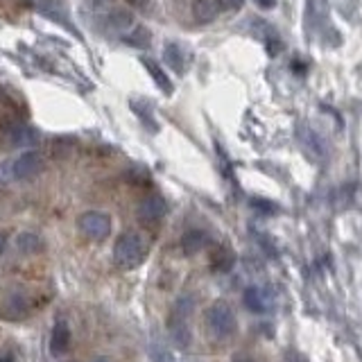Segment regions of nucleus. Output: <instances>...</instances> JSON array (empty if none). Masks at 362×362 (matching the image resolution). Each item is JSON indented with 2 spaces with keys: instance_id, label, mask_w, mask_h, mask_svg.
<instances>
[{
  "instance_id": "5",
  "label": "nucleus",
  "mask_w": 362,
  "mask_h": 362,
  "mask_svg": "<svg viewBox=\"0 0 362 362\" xmlns=\"http://www.w3.org/2000/svg\"><path fill=\"white\" fill-rule=\"evenodd\" d=\"M168 213V202L158 195V192H152V195H147L141 199L139 209H136V215H139V220L143 224H156L165 218Z\"/></svg>"
},
{
  "instance_id": "23",
  "label": "nucleus",
  "mask_w": 362,
  "mask_h": 362,
  "mask_svg": "<svg viewBox=\"0 0 362 362\" xmlns=\"http://www.w3.org/2000/svg\"><path fill=\"white\" fill-rule=\"evenodd\" d=\"M256 3L260 5V7H265V9H272L276 5V0H256Z\"/></svg>"
},
{
  "instance_id": "2",
  "label": "nucleus",
  "mask_w": 362,
  "mask_h": 362,
  "mask_svg": "<svg viewBox=\"0 0 362 362\" xmlns=\"http://www.w3.org/2000/svg\"><path fill=\"white\" fill-rule=\"evenodd\" d=\"M206 324H209V331L218 339L231 337L238 328L235 313L226 301H215L211 305L209 313H206Z\"/></svg>"
},
{
  "instance_id": "8",
  "label": "nucleus",
  "mask_w": 362,
  "mask_h": 362,
  "mask_svg": "<svg viewBox=\"0 0 362 362\" xmlns=\"http://www.w3.org/2000/svg\"><path fill=\"white\" fill-rule=\"evenodd\" d=\"M68 349H71V328L66 322H57L50 333V354L59 358Z\"/></svg>"
},
{
  "instance_id": "17",
  "label": "nucleus",
  "mask_w": 362,
  "mask_h": 362,
  "mask_svg": "<svg viewBox=\"0 0 362 362\" xmlns=\"http://www.w3.org/2000/svg\"><path fill=\"white\" fill-rule=\"evenodd\" d=\"M245 305L249 310H254V313H263L265 310V292L263 290H258V288H247L245 290Z\"/></svg>"
},
{
  "instance_id": "21",
  "label": "nucleus",
  "mask_w": 362,
  "mask_h": 362,
  "mask_svg": "<svg viewBox=\"0 0 362 362\" xmlns=\"http://www.w3.org/2000/svg\"><path fill=\"white\" fill-rule=\"evenodd\" d=\"M218 3L224 7V9H240L243 7V3H245V0H218Z\"/></svg>"
},
{
  "instance_id": "6",
  "label": "nucleus",
  "mask_w": 362,
  "mask_h": 362,
  "mask_svg": "<svg viewBox=\"0 0 362 362\" xmlns=\"http://www.w3.org/2000/svg\"><path fill=\"white\" fill-rule=\"evenodd\" d=\"M297 141L301 145V150L308 154L313 161H320L322 156H326V143L322 141L320 134L308 127V124H301L297 129Z\"/></svg>"
},
{
  "instance_id": "11",
  "label": "nucleus",
  "mask_w": 362,
  "mask_h": 362,
  "mask_svg": "<svg viewBox=\"0 0 362 362\" xmlns=\"http://www.w3.org/2000/svg\"><path fill=\"white\" fill-rule=\"evenodd\" d=\"M3 317L7 320H23L28 313H30V301L23 297V294H14V297H9L7 303H3Z\"/></svg>"
},
{
  "instance_id": "4",
  "label": "nucleus",
  "mask_w": 362,
  "mask_h": 362,
  "mask_svg": "<svg viewBox=\"0 0 362 362\" xmlns=\"http://www.w3.org/2000/svg\"><path fill=\"white\" fill-rule=\"evenodd\" d=\"M9 170H11V177L18 179V181L34 179L43 170V156L34 150L23 152L14 163H9Z\"/></svg>"
},
{
  "instance_id": "20",
  "label": "nucleus",
  "mask_w": 362,
  "mask_h": 362,
  "mask_svg": "<svg viewBox=\"0 0 362 362\" xmlns=\"http://www.w3.org/2000/svg\"><path fill=\"white\" fill-rule=\"evenodd\" d=\"M132 109H134L136 113H139V118L143 120L145 127H150L152 132H156V129H158V124L154 122V116H152V109H150V105H143V102L134 100V102H132Z\"/></svg>"
},
{
  "instance_id": "13",
  "label": "nucleus",
  "mask_w": 362,
  "mask_h": 362,
  "mask_svg": "<svg viewBox=\"0 0 362 362\" xmlns=\"http://www.w3.org/2000/svg\"><path fill=\"white\" fill-rule=\"evenodd\" d=\"M163 59L165 64L173 68L175 73H184L186 71V52L181 48L179 43H165V50H163Z\"/></svg>"
},
{
  "instance_id": "7",
  "label": "nucleus",
  "mask_w": 362,
  "mask_h": 362,
  "mask_svg": "<svg viewBox=\"0 0 362 362\" xmlns=\"http://www.w3.org/2000/svg\"><path fill=\"white\" fill-rule=\"evenodd\" d=\"M37 3H39L41 14H45L48 18H52L54 23H59V25L68 28L71 32H75L73 23H71V9H68L66 0H37Z\"/></svg>"
},
{
  "instance_id": "15",
  "label": "nucleus",
  "mask_w": 362,
  "mask_h": 362,
  "mask_svg": "<svg viewBox=\"0 0 362 362\" xmlns=\"http://www.w3.org/2000/svg\"><path fill=\"white\" fill-rule=\"evenodd\" d=\"M143 66H145V71L152 75V79L156 82V86L161 88L165 95L173 93V82H170V77L163 73V68H161V66H158L156 62H152V59H143Z\"/></svg>"
},
{
  "instance_id": "14",
  "label": "nucleus",
  "mask_w": 362,
  "mask_h": 362,
  "mask_svg": "<svg viewBox=\"0 0 362 362\" xmlns=\"http://www.w3.org/2000/svg\"><path fill=\"white\" fill-rule=\"evenodd\" d=\"M109 28L120 34H127L134 28V14L127 9H113L109 14Z\"/></svg>"
},
{
  "instance_id": "19",
  "label": "nucleus",
  "mask_w": 362,
  "mask_h": 362,
  "mask_svg": "<svg viewBox=\"0 0 362 362\" xmlns=\"http://www.w3.org/2000/svg\"><path fill=\"white\" fill-rule=\"evenodd\" d=\"M16 247H18V252H23V254H37L41 249V240L34 233H21L16 238Z\"/></svg>"
},
{
  "instance_id": "9",
  "label": "nucleus",
  "mask_w": 362,
  "mask_h": 362,
  "mask_svg": "<svg viewBox=\"0 0 362 362\" xmlns=\"http://www.w3.org/2000/svg\"><path fill=\"white\" fill-rule=\"evenodd\" d=\"M206 245H209V235H206V231H202V229H190V231L184 233V238H181V249H184L186 256L199 254Z\"/></svg>"
},
{
  "instance_id": "10",
  "label": "nucleus",
  "mask_w": 362,
  "mask_h": 362,
  "mask_svg": "<svg viewBox=\"0 0 362 362\" xmlns=\"http://www.w3.org/2000/svg\"><path fill=\"white\" fill-rule=\"evenodd\" d=\"M170 335L173 342L181 349L190 344V328H188V317H173L170 315Z\"/></svg>"
},
{
  "instance_id": "26",
  "label": "nucleus",
  "mask_w": 362,
  "mask_h": 362,
  "mask_svg": "<svg viewBox=\"0 0 362 362\" xmlns=\"http://www.w3.org/2000/svg\"><path fill=\"white\" fill-rule=\"evenodd\" d=\"M93 362H111V360H109V358H95Z\"/></svg>"
},
{
  "instance_id": "12",
  "label": "nucleus",
  "mask_w": 362,
  "mask_h": 362,
  "mask_svg": "<svg viewBox=\"0 0 362 362\" xmlns=\"http://www.w3.org/2000/svg\"><path fill=\"white\" fill-rule=\"evenodd\" d=\"M218 16V0H192V18L197 23H211Z\"/></svg>"
},
{
  "instance_id": "3",
  "label": "nucleus",
  "mask_w": 362,
  "mask_h": 362,
  "mask_svg": "<svg viewBox=\"0 0 362 362\" xmlns=\"http://www.w3.org/2000/svg\"><path fill=\"white\" fill-rule=\"evenodd\" d=\"M77 226L88 240L100 243V240H107L111 233V218L102 211H86L79 215Z\"/></svg>"
},
{
  "instance_id": "22",
  "label": "nucleus",
  "mask_w": 362,
  "mask_h": 362,
  "mask_svg": "<svg viewBox=\"0 0 362 362\" xmlns=\"http://www.w3.org/2000/svg\"><path fill=\"white\" fill-rule=\"evenodd\" d=\"M154 362H175V360H173V356H170L165 349H158L156 354H154Z\"/></svg>"
},
{
  "instance_id": "25",
  "label": "nucleus",
  "mask_w": 362,
  "mask_h": 362,
  "mask_svg": "<svg viewBox=\"0 0 362 362\" xmlns=\"http://www.w3.org/2000/svg\"><path fill=\"white\" fill-rule=\"evenodd\" d=\"M0 362H14V356H9V354H7V356L0 358Z\"/></svg>"
},
{
  "instance_id": "24",
  "label": "nucleus",
  "mask_w": 362,
  "mask_h": 362,
  "mask_svg": "<svg viewBox=\"0 0 362 362\" xmlns=\"http://www.w3.org/2000/svg\"><path fill=\"white\" fill-rule=\"evenodd\" d=\"M5 247H7V238H5V233H0V254L5 252Z\"/></svg>"
},
{
  "instance_id": "1",
  "label": "nucleus",
  "mask_w": 362,
  "mask_h": 362,
  "mask_svg": "<svg viewBox=\"0 0 362 362\" xmlns=\"http://www.w3.org/2000/svg\"><path fill=\"white\" fill-rule=\"evenodd\" d=\"M147 256V245L141 233L124 231L113 245V263L120 269H136Z\"/></svg>"
},
{
  "instance_id": "18",
  "label": "nucleus",
  "mask_w": 362,
  "mask_h": 362,
  "mask_svg": "<svg viewBox=\"0 0 362 362\" xmlns=\"http://www.w3.org/2000/svg\"><path fill=\"white\" fill-rule=\"evenodd\" d=\"M211 265H213V269H218V272H226L233 265V254L226 247H218L213 252V256H211Z\"/></svg>"
},
{
  "instance_id": "16",
  "label": "nucleus",
  "mask_w": 362,
  "mask_h": 362,
  "mask_svg": "<svg viewBox=\"0 0 362 362\" xmlns=\"http://www.w3.org/2000/svg\"><path fill=\"white\" fill-rule=\"evenodd\" d=\"M122 41L127 45H132V48H145V45H150L152 34L143 25H134L127 34H122Z\"/></svg>"
}]
</instances>
